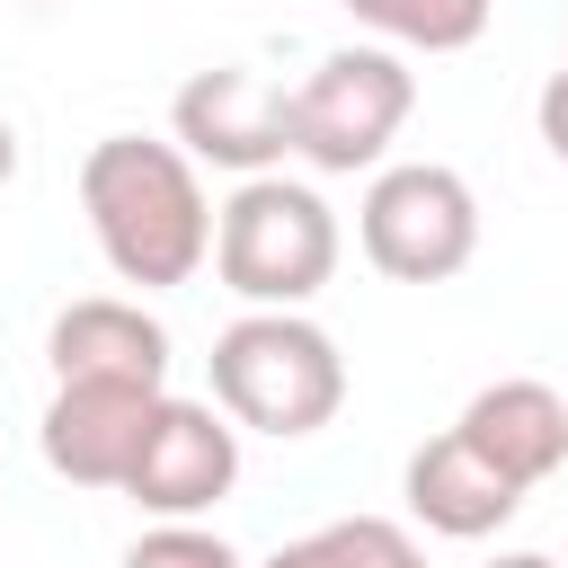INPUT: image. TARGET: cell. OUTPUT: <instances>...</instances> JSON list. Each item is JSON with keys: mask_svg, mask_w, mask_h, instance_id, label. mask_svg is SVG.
Masks as SVG:
<instances>
[{"mask_svg": "<svg viewBox=\"0 0 568 568\" xmlns=\"http://www.w3.org/2000/svg\"><path fill=\"white\" fill-rule=\"evenodd\" d=\"M80 213L106 248V266L142 293L160 284H186L204 257H213V204H204V178L178 142H151V133H106L89 142L80 160Z\"/></svg>", "mask_w": 568, "mask_h": 568, "instance_id": "1", "label": "cell"}, {"mask_svg": "<svg viewBox=\"0 0 568 568\" xmlns=\"http://www.w3.org/2000/svg\"><path fill=\"white\" fill-rule=\"evenodd\" d=\"M213 399L248 435H320L346 408V355L302 311H248L213 337Z\"/></svg>", "mask_w": 568, "mask_h": 568, "instance_id": "2", "label": "cell"}, {"mask_svg": "<svg viewBox=\"0 0 568 568\" xmlns=\"http://www.w3.org/2000/svg\"><path fill=\"white\" fill-rule=\"evenodd\" d=\"M213 275L248 311H302L337 275V213L302 178H240L213 213Z\"/></svg>", "mask_w": 568, "mask_h": 568, "instance_id": "3", "label": "cell"}, {"mask_svg": "<svg viewBox=\"0 0 568 568\" xmlns=\"http://www.w3.org/2000/svg\"><path fill=\"white\" fill-rule=\"evenodd\" d=\"M408 106H417V71L390 44H337L293 89V151L320 178H355V169H373L399 142Z\"/></svg>", "mask_w": 568, "mask_h": 568, "instance_id": "4", "label": "cell"}, {"mask_svg": "<svg viewBox=\"0 0 568 568\" xmlns=\"http://www.w3.org/2000/svg\"><path fill=\"white\" fill-rule=\"evenodd\" d=\"M355 240L364 257L390 275V284H444L470 266L479 248V195L462 169L444 160H399L364 186V213H355Z\"/></svg>", "mask_w": 568, "mask_h": 568, "instance_id": "5", "label": "cell"}, {"mask_svg": "<svg viewBox=\"0 0 568 568\" xmlns=\"http://www.w3.org/2000/svg\"><path fill=\"white\" fill-rule=\"evenodd\" d=\"M169 133L186 160L231 169V178H275V160L293 151V89L248 71V62H213L178 89Z\"/></svg>", "mask_w": 568, "mask_h": 568, "instance_id": "6", "label": "cell"}, {"mask_svg": "<svg viewBox=\"0 0 568 568\" xmlns=\"http://www.w3.org/2000/svg\"><path fill=\"white\" fill-rule=\"evenodd\" d=\"M231 479H240V426L222 408H204V399H160L124 497L142 515H160V524H195V515H213L231 497Z\"/></svg>", "mask_w": 568, "mask_h": 568, "instance_id": "7", "label": "cell"}, {"mask_svg": "<svg viewBox=\"0 0 568 568\" xmlns=\"http://www.w3.org/2000/svg\"><path fill=\"white\" fill-rule=\"evenodd\" d=\"M160 399L169 390H151V382H53V399H44V462L71 488H124L142 444H151Z\"/></svg>", "mask_w": 568, "mask_h": 568, "instance_id": "8", "label": "cell"}, {"mask_svg": "<svg viewBox=\"0 0 568 568\" xmlns=\"http://www.w3.org/2000/svg\"><path fill=\"white\" fill-rule=\"evenodd\" d=\"M515 506H524V488H515L488 453H470L462 426H444L435 444L408 453V515H417L426 532H444V541H488L497 524H515Z\"/></svg>", "mask_w": 568, "mask_h": 568, "instance_id": "9", "label": "cell"}, {"mask_svg": "<svg viewBox=\"0 0 568 568\" xmlns=\"http://www.w3.org/2000/svg\"><path fill=\"white\" fill-rule=\"evenodd\" d=\"M44 355H53V382H151V390H169V328L142 302H115V293L71 302L44 337Z\"/></svg>", "mask_w": 568, "mask_h": 568, "instance_id": "10", "label": "cell"}, {"mask_svg": "<svg viewBox=\"0 0 568 568\" xmlns=\"http://www.w3.org/2000/svg\"><path fill=\"white\" fill-rule=\"evenodd\" d=\"M453 426H462L470 453H488L515 488H541V479L568 462V399H559L550 382H532V373L470 390V408H462Z\"/></svg>", "mask_w": 568, "mask_h": 568, "instance_id": "11", "label": "cell"}, {"mask_svg": "<svg viewBox=\"0 0 568 568\" xmlns=\"http://www.w3.org/2000/svg\"><path fill=\"white\" fill-rule=\"evenodd\" d=\"M266 568H426V550H417L408 524H390V515H337V524L284 541Z\"/></svg>", "mask_w": 568, "mask_h": 568, "instance_id": "12", "label": "cell"}, {"mask_svg": "<svg viewBox=\"0 0 568 568\" xmlns=\"http://www.w3.org/2000/svg\"><path fill=\"white\" fill-rule=\"evenodd\" d=\"M346 18H364L373 36L390 44H417V53H462L488 36V9L497 0H337Z\"/></svg>", "mask_w": 568, "mask_h": 568, "instance_id": "13", "label": "cell"}, {"mask_svg": "<svg viewBox=\"0 0 568 568\" xmlns=\"http://www.w3.org/2000/svg\"><path fill=\"white\" fill-rule=\"evenodd\" d=\"M124 568H240V550L222 532H204V524H151L124 550Z\"/></svg>", "mask_w": 568, "mask_h": 568, "instance_id": "14", "label": "cell"}, {"mask_svg": "<svg viewBox=\"0 0 568 568\" xmlns=\"http://www.w3.org/2000/svg\"><path fill=\"white\" fill-rule=\"evenodd\" d=\"M532 115H541V142H550V151L568 160V62H559V71L541 80V106H532Z\"/></svg>", "mask_w": 568, "mask_h": 568, "instance_id": "15", "label": "cell"}, {"mask_svg": "<svg viewBox=\"0 0 568 568\" xmlns=\"http://www.w3.org/2000/svg\"><path fill=\"white\" fill-rule=\"evenodd\" d=\"M9 178H18V124L0 115V186H9Z\"/></svg>", "mask_w": 568, "mask_h": 568, "instance_id": "16", "label": "cell"}, {"mask_svg": "<svg viewBox=\"0 0 568 568\" xmlns=\"http://www.w3.org/2000/svg\"><path fill=\"white\" fill-rule=\"evenodd\" d=\"M488 568H559V559H541V550H506V559H488Z\"/></svg>", "mask_w": 568, "mask_h": 568, "instance_id": "17", "label": "cell"}]
</instances>
